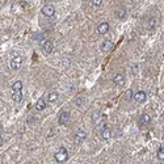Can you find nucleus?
Wrapping results in <instances>:
<instances>
[{"instance_id":"f257e3e1","label":"nucleus","mask_w":164,"mask_h":164,"mask_svg":"<svg viewBox=\"0 0 164 164\" xmlns=\"http://www.w3.org/2000/svg\"><path fill=\"white\" fill-rule=\"evenodd\" d=\"M23 83L21 82H14L12 85V100L14 104H20L23 101Z\"/></svg>"},{"instance_id":"f03ea898","label":"nucleus","mask_w":164,"mask_h":164,"mask_svg":"<svg viewBox=\"0 0 164 164\" xmlns=\"http://www.w3.org/2000/svg\"><path fill=\"white\" fill-rule=\"evenodd\" d=\"M68 158H70V155H68V151H67V148H64V147H60L59 150H58L55 152V155H54V159H55V162L57 163H66L68 160Z\"/></svg>"},{"instance_id":"7ed1b4c3","label":"nucleus","mask_w":164,"mask_h":164,"mask_svg":"<svg viewBox=\"0 0 164 164\" xmlns=\"http://www.w3.org/2000/svg\"><path fill=\"white\" fill-rule=\"evenodd\" d=\"M23 67V57L21 55H16L11 59V68L13 71H19Z\"/></svg>"},{"instance_id":"20e7f679","label":"nucleus","mask_w":164,"mask_h":164,"mask_svg":"<svg viewBox=\"0 0 164 164\" xmlns=\"http://www.w3.org/2000/svg\"><path fill=\"white\" fill-rule=\"evenodd\" d=\"M41 49H42L43 54H50L53 51V49H54V45H53V42L50 41V39L43 38L41 41Z\"/></svg>"},{"instance_id":"39448f33","label":"nucleus","mask_w":164,"mask_h":164,"mask_svg":"<svg viewBox=\"0 0 164 164\" xmlns=\"http://www.w3.org/2000/svg\"><path fill=\"white\" fill-rule=\"evenodd\" d=\"M85 139H87V133H85L84 130L79 129V130L74 134V141H75V143H82V142H84Z\"/></svg>"},{"instance_id":"423d86ee","label":"nucleus","mask_w":164,"mask_h":164,"mask_svg":"<svg viewBox=\"0 0 164 164\" xmlns=\"http://www.w3.org/2000/svg\"><path fill=\"white\" fill-rule=\"evenodd\" d=\"M70 117H71L70 112H67V110L60 112L59 116H58V122H59V125H66V123L70 121Z\"/></svg>"},{"instance_id":"0eeeda50","label":"nucleus","mask_w":164,"mask_h":164,"mask_svg":"<svg viewBox=\"0 0 164 164\" xmlns=\"http://www.w3.org/2000/svg\"><path fill=\"white\" fill-rule=\"evenodd\" d=\"M42 14L46 17H53L54 14H55V8H54V5L51 4H47L42 8Z\"/></svg>"},{"instance_id":"6e6552de","label":"nucleus","mask_w":164,"mask_h":164,"mask_svg":"<svg viewBox=\"0 0 164 164\" xmlns=\"http://www.w3.org/2000/svg\"><path fill=\"white\" fill-rule=\"evenodd\" d=\"M133 98L137 101V103L142 104V103H144V101H146V98H147V94H146L144 91H138V92L133 96Z\"/></svg>"},{"instance_id":"1a4fd4ad","label":"nucleus","mask_w":164,"mask_h":164,"mask_svg":"<svg viewBox=\"0 0 164 164\" xmlns=\"http://www.w3.org/2000/svg\"><path fill=\"white\" fill-rule=\"evenodd\" d=\"M47 107V101H46V98L45 97H41V98H38L37 100V103H36V109H37L38 112H42V110H45Z\"/></svg>"},{"instance_id":"9d476101","label":"nucleus","mask_w":164,"mask_h":164,"mask_svg":"<svg viewBox=\"0 0 164 164\" xmlns=\"http://www.w3.org/2000/svg\"><path fill=\"white\" fill-rule=\"evenodd\" d=\"M139 123H141V126H148L151 123V116L147 114V113L142 114L139 118Z\"/></svg>"},{"instance_id":"9b49d317","label":"nucleus","mask_w":164,"mask_h":164,"mask_svg":"<svg viewBox=\"0 0 164 164\" xmlns=\"http://www.w3.org/2000/svg\"><path fill=\"white\" fill-rule=\"evenodd\" d=\"M113 82H114V84L117 87H122L123 84H125V76H123L122 74H117L114 76V79H113Z\"/></svg>"},{"instance_id":"f8f14e48","label":"nucleus","mask_w":164,"mask_h":164,"mask_svg":"<svg viewBox=\"0 0 164 164\" xmlns=\"http://www.w3.org/2000/svg\"><path fill=\"white\" fill-rule=\"evenodd\" d=\"M112 49H113V42L109 41V39H107V41H104L101 43V50H103L104 53H109Z\"/></svg>"},{"instance_id":"ddd939ff","label":"nucleus","mask_w":164,"mask_h":164,"mask_svg":"<svg viewBox=\"0 0 164 164\" xmlns=\"http://www.w3.org/2000/svg\"><path fill=\"white\" fill-rule=\"evenodd\" d=\"M97 32L100 33V34H105V33H108V32H109V24H108V23H101V24H98Z\"/></svg>"},{"instance_id":"4468645a","label":"nucleus","mask_w":164,"mask_h":164,"mask_svg":"<svg viewBox=\"0 0 164 164\" xmlns=\"http://www.w3.org/2000/svg\"><path fill=\"white\" fill-rule=\"evenodd\" d=\"M110 137H112V130L109 129L108 126H105L103 129V131H101V138H103L104 141H108Z\"/></svg>"},{"instance_id":"2eb2a0df","label":"nucleus","mask_w":164,"mask_h":164,"mask_svg":"<svg viewBox=\"0 0 164 164\" xmlns=\"http://www.w3.org/2000/svg\"><path fill=\"white\" fill-rule=\"evenodd\" d=\"M58 98H59V94H58V92H50L49 96H47V103H57Z\"/></svg>"},{"instance_id":"dca6fc26","label":"nucleus","mask_w":164,"mask_h":164,"mask_svg":"<svg viewBox=\"0 0 164 164\" xmlns=\"http://www.w3.org/2000/svg\"><path fill=\"white\" fill-rule=\"evenodd\" d=\"M116 14H117V17L118 19H125V16H126V11H125V8L123 7H121V8H118L117 11H116Z\"/></svg>"},{"instance_id":"f3484780","label":"nucleus","mask_w":164,"mask_h":164,"mask_svg":"<svg viewBox=\"0 0 164 164\" xmlns=\"http://www.w3.org/2000/svg\"><path fill=\"white\" fill-rule=\"evenodd\" d=\"M133 96H134V92H133V89H127L126 91V93H125V100L126 101H130L131 98H133Z\"/></svg>"},{"instance_id":"a211bd4d","label":"nucleus","mask_w":164,"mask_h":164,"mask_svg":"<svg viewBox=\"0 0 164 164\" xmlns=\"http://www.w3.org/2000/svg\"><path fill=\"white\" fill-rule=\"evenodd\" d=\"M84 103H85V98L84 97H78V100L75 101V105L78 108H82L83 105H84Z\"/></svg>"},{"instance_id":"6ab92c4d","label":"nucleus","mask_w":164,"mask_h":164,"mask_svg":"<svg viewBox=\"0 0 164 164\" xmlns=\"http://www.w3.org/2000/svg\"><path fill=\"white\" fill-rule=\"evenodd\" d=\"M158 159L159 160H164V147L162 146V147H159V150H158Z\"/></svg>"},{"instance_id":"aec40b11","label":"nucleus","mask_w":164,"mask_h":164,"mask_svg":"<svg viewBox=\"0 0 164 164\" xmlns=\"http://www.w3.org/2000/svg\"><path fill=\"white\" fill-rule=\"evenodd\" d=\"M155 23H156L155 17H151V19H150V20H148V21H147V28H148V29L154 28V26H155Z\"/></svg>"},{"instance_id":"412c9836","label":"nucleus","mask_w":164,"mask_h":164,"mask_svg":"<svg viewBox=\"0 0 164 164\" xmlns=\"http://www.w3.org/2000/svg\"><path fill=\"white\" fill-rule=\"evenodd\" d=\"M101 3H103V0H92V4L93 7H100Z\"/></svg>"},{"instance_id":"4be33fe9","label":"nucleus","mask_w":164,"mask_h":164,"mask_svg":"<svg viewBox=\"0 0 164 164\" xmlns=\"http://www.w3.org/2000/svg\"><path fill=\"white\" fill-rule=\"evenodd\" d=\"M43 38H45V37H43L42 34H36L34 37H33V39H36V41H42Z\"/></svg>"}]
</instances>
